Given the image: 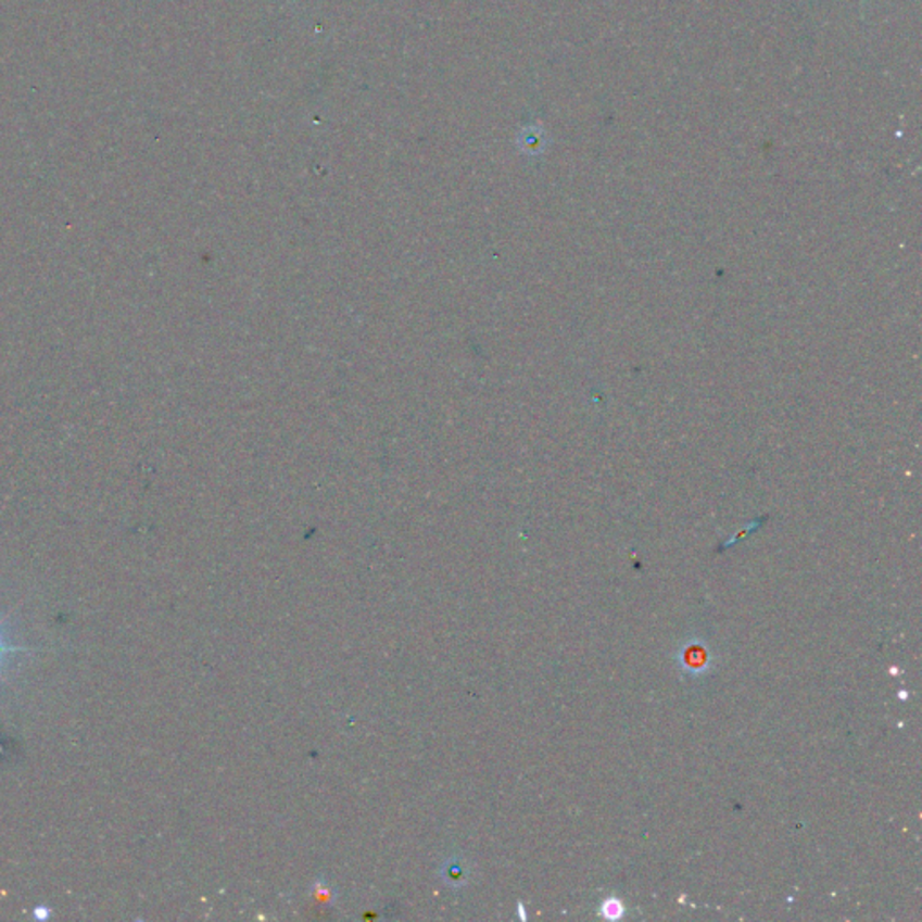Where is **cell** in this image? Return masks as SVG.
Returning <instances> with one entry per match:
<instances>
[{"instance_id": "obj_1", "label": "cell", "mask_w": 922, "mask_h": 922, "mask_svg": "<svg viewBox=\"0 0 922 922\" xmlns=\"http://www.w3.org/2000/svg\"><path fill=\"white\" fill-rule=\"evenodd\" d=\"M623 912H626V908H623V902L618 901V899H615V897H611V899H606V901L602 902L601 915L604 919H609V921H617V919L623 918Z\"/></svg>"}, {"instance_id": "obj_2", "label": "cell", "mask_w": 922, "mask_h": 922, "mask_svg": "<svg viewBox=\"0 0 922 922\" xmlns=\"http://www.w3.org/2000/svg\"><path fill=\"white\" fill-rule=\"evenodd\" d=\"M33 648L27 647H18V645H13V643L8 642L5 640L4 631H2V623H0V669L5 665V658L10 656V654L16 653H29Z\"/></svg>"}, {"instance_id": "obj_3", "label": "cell", "mask_w": 922, "mask_h": 922, "mask_svg": "<svg viewBox=\"0 0 922 922\" xmlns=\"http://www.w3.org/2000/svg\"><path fill=\"white\" fill-rule=\"evenodd\" d=\"M33 918L37 921H48L51 918V910L48 907H37L33 910Z\"/></svg>"}]
</instances>
